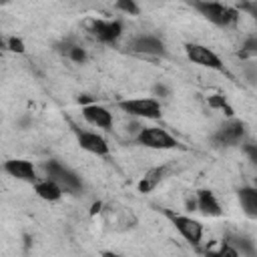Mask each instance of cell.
I'll use <instances>...</instances> for the list:
<instances>
[{
  "instance_id": "1",
  "label": "cell",
  "mask_w": 257,
  "mask_h": 257,
  "mask_svg": "<svg viewBox=\"0 0 257 257\" xmlns=\"http://www.w3.org/2000/svg\"><path fill=\"white\" fill-rule=\"evenodd\" d=\"M189 2L205 20L213 22L215 26L227 28L239 20V8H233V6H227L215 0H189Z\"/></svg>"
},
{
  "instance_id": "2",
  "label": "cell",
  "mask_w": 257,
  "mask_h": 257,
  "mask_svg": "<svg viewBox=\"0 0 257 257\" xmlns=\"http://www.w3.org/2000/svg\"><path fill=\"white\" fill-rule=\"evenodd\" d=\"M44 173H46L48 179L56 181L62 187V191H66V193H80L82 191L80 177L74 171H70L68 167L60 165L58 161H48L44 165Z\"/></svg>"
},
{
  "instance_id": "3",
  "label": "cell",
  "mask_w": 257,
  "mask_h": 257,
  "mask_svg": "<svg viewBox=\"0 0 257 257\" xmlns=\"http://www.w3.org/2000/svg\"><path fill=\"white\" fill-rule=\"evenodd\" d=\"M139 145L147 147V149H159V151H169V149H177L179 141L175 137H171L165 128L159 126H145L139 131L137 135Z\"/></svg>"
},
{
  "instance_id": "4",
  "label": "cell",
  "mask_w": 257,
  "mask_h": 257,
  "mask_svg": "<svg viewBox=\"0 0 257 257\" xmlns=\"http://www.w3.org/2000/svg\"><path fill=\"white\" fill-rule=\"evenodd\" d=\"M118 108L131 116L139 118H159L161 116V102L157 98H126L118 100Z\"/></svg>"
},
{
  "instance_id": "5",
  "label": "cell",
  "mask_w": 257,
  "mask_h": 257,
  "mask_svg": "<svg viewBox=\"0 0 257 257\" xmlns=\"http://www.w3.org/2000/svg\"><path fill=\"white\" fill-rule=\"evenodd\" d=\"M165 215L171 219L173 227L191 243V245H199L201 239H203V225L199 221H195L193 217H187V215H177L173 211H165Z\"/></svg>"
},
{
  "instance_id": "6",
  "label": "cell",
  "mask_w": 257,
  "mask_h": 257,
  "mask_svg": "<svg viewBox=\"0 0 257 257\" xmlns=\"http://www.w3.org/2000/svg\"><path fill=\"white\" fill-rule=\"evenodd\" d=\"M185 52H187V58L199 66H205V68H211V70H217V72H225V66L221 62V58L207 46L203 44H185Z\"/></svg>"
},
{
  "instance_id": "7",
  "label": "cell",
  "mask_w": 257,
  "mask_h": 257,
  "mask_svg": "<svg viewBox=\"0 0 257 257\" xmlns=\"http://www.w3.org/2000/svg\"><path fill=\"white\" fill-rule=\"evenodd\" d=\"M128 48H131L133 52L145 54V56H165V54H167L165 42H163L159 36H153V34L135 36V38L128 42Z\"/></svg>"
},
{
  "instance_id": "8",
  "label": "cell",
  "mask_w": 257,
  "mask_h": 257,
  "mask_svg": "<svg viewBox=\"0 0 257 257\" xmlns=\"http://www.w3.org/2000/svg\"><path fill=\"white\" fill-rule=\"evenodd\" d=\"M88 30L96 40H100L104 44H112V42H116L120 38L122 24L118 20H92Z\"/></svg>"
},
{
  "instance_id": "9",
  "label": "cell",
  "mask_w": 257,
  "mask_h": 257,
  "mask_svg": "<svg viewBox=\"0 0 257 257\" xmlns=\"http://www.w3.org/2000/svg\"><path fill=\"white\" fill-rule=\"evenodd\" d=\"M245 135V126L241 120H231V122H225L223 126H219L213 135V143L219 145V147H233L237 145Z\"/></svg>"
},
{
  "instance_id": "10",
  "label": "cell",
  "mask_w": 257,
  "mask_h": 257,
  "mask_svg": "<svg viewBox=\"0 0 257 257\" xmlns=\"http://www.w3.org/2000/svg\"><path fill=\"white\" fill-rule=\"evenodd\" d=\"M4 171L18 179V181H24V183H36V169L30 161H24V159H10L4 163Z\"/></svg>"
},
{
  "instance_id": "11",
  "label": "cell",
  "mask_w": 257,
  "mask_h": 257,
  "mask_svg": "<svg viewBox=\"0 0 257 257\" xmlns=\"http://www.w3.org/2000/svg\"><path fill=\"white\" fill-rule=\"evenodd\" d=\"M76 141L80 145V149L92 153V155H98V157H104L108 155V145L106 141L96 135V133H90V131H78L76 128Z\"/></svg>"
},
{
  "instance_id": "12",
  "label": "cell",
  "mask_w": 257,
  "mask_h": 257,
  "mask_svg": "<svg viewBox=\"0 0 257 257\" xmlns=\"http://www.w3.org/2000/svg\"><path fill=\"white\" fill-rule=\"evenodd\" d=\"M82 116H84L86 122H90L98 128H110L112 126V114L108 112V108H104L96 102L84 104L82 106Z\"/></svg>"
},
{
  "instance_id": "13",
  "label": "cell",
  "mask_w": 257,
  "mask_h": 257,
  "mask_svg": "<svg viewBox=\"0 0 257 257\" xmlns=\"http://www.w3.org/2000/svg\"><path fill=\"white\" fill-rule=\"evenodd\" d=\"M197 209H199L203 215H207V217H219V215L223 213V209H221L217 197H215L211 191H207V189H203V191L197 193Z\"/></svg>"
},
{
  "instance_id": "14",
  "label": "cell",
  "mask_w": 257,
  "mask_h": 257,
  "mask_svg": "<svg viewBox=\"0 0 257 257\" xmlns=\"http://www.w3.org/2000/svg\"><path fill=\"white\" fill-rule=\"evenodd\" d=\"M237 197L243 213L251 219H257V187H243L237 191Z\"/></svg>"
},
{
  "instance_id": "15",
  "label": "cell",
  "mask_w": 257,
  "mask_h": 257,
  "mask_svg": "<svg viewBox=\"0 0 257 257\" xmlns=\"http://www.w3.org/2000/svg\"><path fill=\"white\" fill-rule=\"evenodd\" d=\"M34 191H36V195L40 197V199H44V201H58L60 197H62V187L56 183V181H52V179H44V181H36L34 183Z\"/></svg>"
},
{
  "instance_id": "16",
  "label": "cell",
  "mask_w": 257,
  "mask_h": 257,
  "mask_svg": "<svg viewBox=\"0 0 257 257\" xmlns=\"http://www.w3.org/2000/svg\"><path fill=\"white\" fill-rule=\"evenodd\" d=\"M165 173H167L165 167H155V169H151V171L143 177V181L139 183V191H141V193H149V191H153V189L163 181Z\"/></svg>"
},
{
  "instance_id": "17",
  "label": "cell",
  "mask_w": 257,
  "mask_h": 257,
  "mask_svg": "<svg viewBox=\"0 0 257 257\" xmlns=\"http://www.w3.org/2000/svg\"><path fill=\"white\" fill-rule=\"evenodd\" d=\"M225 241H227L229 245H233V247L237 249V253H241V255H255V253H257L255 247H253V243H251L247 237H241V235H227Z\"/></svg>"
},
{
  "instance_id": "18",
  "label": "cell",
  "mask_w": 257,
  "mask_h": 257,
  "mask_svg": "<svg viewBox=\"0 0 257 257\" xmlns=\"http://www.w3.org/2000/svg\"><path fill=\"white\" fill-rule=\"evenodd\" d=\"M207 102H209L211 108H219V110H223L227 116H233V108H231V104L227 102V98H225L223 94H211V96L207 98Z\"/></svg>"
},
{
  "instance_id": "19",
  "label": "cell",
  "mask_w": 257,
  "mask_h": 257,
  "mask_svg": "<svg viewBox=\"0 0 257 257\" xmlns=\"http://www.w3.org/2000/svg\"><path fill=\"white\" fill-rule=\"evenodd\" d=\"M239 56L241 58H257V34L245 38V42L239 50Z\"/></svg>"
},
{
  "instance_id": "20",
  "label": "cell",
  "mask_w": 257,
  "mask_h": 257,
  "mask_svg": "<svg viewBox=\"0 0 257 257\" xmlns=\"http://www.w3.org/2000/svg\"><path fill=\"white\" fill-rule=\"evenodd\" d=\"M116 8L120 12H124V14H128V16H137L141 12L137 0H116Z\"/></svg>"
},
{
  "instance_id": "21",
  "label": "cell",
  "mask_w": 257,
  "mask_h": 257,
  "mask_svg": "<svg viewBox=\"0 0 257 257\" xmlns=\"http://www.w3.org/2000/svg\"><path fill=\"white\" fill-rule=\"evenodd\" d=\"M243 74L251 84H257V62L255 60H247L243 64Z\"/></svg>"
},
{
  "instance_id": "22",
  "label": "cell",
  "mask_w": 257,
  "mask_h": 257,
  "mask_svg": "<svg viewBox=\"0 0 257 257\" xmlns=\"http://www.w3.org/2000/svg\"><path fill=\"white\" fill-rule=\"evenodd\" d=\"M241 10H245L255 22H257V2H241V6H239Z\"/></svg>"
},
{
  "instance_id": "23",
  "label": "cell",
  "mask_w": 257,
  "mask_h": 257,
  "mask_svg": "<svg viewBox=\"0 0 257 257\" xmlns=\"http://www.w3.org/2000/svg\"><path fill=\"white\" fill-rule=\"evenodd\" d=\"M8 48H10L12 52H24V42H22L20 38L12 36V38H8Z\"/></svg>"
},
{
  "instance_id": "24",
  "label": "cell",
  "mask_w": 257,
  "mask_h": 257,
  "mask_svg": "<svg viewBox=\"0 0 257 257\" xmlns=\"http://www.w3.org/2000/svg\"><path fill=\"white\" fill-rule=\"evenodd\" d=\"M243 151H245V155L249 157V161L257 167V145H245Z\"/></svg>"
},
{
  "instance_id": "25",
  "label": "cell",
  "mask_w": 257,
  "mask_h": 257,
  "mask_svg": "<svg viewBox=\"0 0 257 257\" xmlns=\"http://www.w3.org/2000/svg\"><path fill=\"white\" fill-rule=\"evenodd\" d=\"M153 92H155V96H169V88L165 84H157L153 88Z\"/></svg>"
},
{
  "instance_id": "26",
  "label": "cell",
  "mask_w": 257,
  "mask_h": 257,
  "mask_svg": "<svg viewBox=\"0 0 257 257\" xmlns=\"http://www.w3.org/2000/svg\"><path fill=\"white\" fill-rule=\"evenodd\" d=\"M98 211H100V203H94L92 205V213H98Z\"/></svg>"
},
{
  "instance_id": "27",
  "label": "cell",
  "mask_w": 257,
  "mask_h": 257,
  "mask_svg": "<svg viewBox=\"0 0 257 257\" xmlns=\"http://www.w3.org/2000/svg\"><path fill=\"white\" fill-rule=\"evenodd\" d=\"M6 2H8V0H2V4H6Z\"/></svg>"
}]
</instances>
